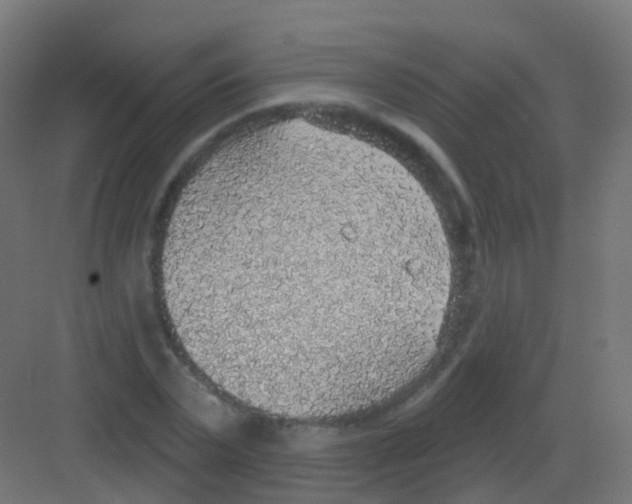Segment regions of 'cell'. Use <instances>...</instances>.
I'll return each mask as SVG.
<instances>
[{"mask_svg": "<svg viewBox=\"0 0 632 504\" xmlns=\"http://www.w3.org/2000/svg\"><path fill=\"white\" fill-rule=\"evenodd\" d=\"M348 212L233 207L187 229L185 316L208 365L241 397L330 394L367 373Z\"/></svg>", "mask_w": 632, "mask_h": 504, "instance_id": "obj_1", "label": "cell"}]
</instances>
